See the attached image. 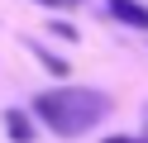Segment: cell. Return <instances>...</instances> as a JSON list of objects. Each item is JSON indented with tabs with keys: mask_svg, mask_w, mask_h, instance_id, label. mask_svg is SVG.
<instances>
[{
	"mask_svg": "<svg viewBox=\"0 0 148 143\" xmlns=\"http://www.w3.org/2000/svg\"><path fill=\"white\" fill-rule=\"evenodd\" d=\"M34 110H38V119L48 124L58 138H77V133H86L96 119H105L110 100L100 91H86V86H58V91H43L38 100H34Z\"/></svg>",
	"mask_w": 148,
	"mask_h": 143,
	"instance_id": "cell-1",
	"label": "cell"
},
{
	"mask_svg": "<svg viewBox=\"0 0 148 143\" xmlns=\"http://www.w3.org/2000/svg\"><path fill=\"white\" fill-rule=\"evenodd\" d=\"M110 14H115L119 24H134V29H148V5H138V0H110Z\"/></svg>",
	"mask_w": 148,
	"mask_h": 143,
	"instance_id": "cell-2",
	"label": "cell"
},
{
	"mask_svg": "<svg viewBox=\"0 0 148 143\" xmlns=\"http://www.w3.org/2000/svg\"><path fill=\"white\" fill-rule=\"evenodd\" d=\"M5 133H10L14 143H29V138H34V124H29V114H19V110H5Z\"/></svg>",
	"mask_w": 148,
	"mask_h": 143,
	"instance_id": "cell-3",
	"label": "cell"
},
{
	"mask_svg": "<svg viewBox=\"0 0 148 143\" xmlns=\"http://www.w3.org/2000/svg\"><path fill=\"white\" fill-rule=\"evenodd\" d=\"M34 53L43 57V67H48V72H58V76H67V62H62V57H53V53H43V48H34Z\"/></svg>",
	"mask_w": 148,
	"mask_h": 143,
	"instance_id": "cell-4",
	"label": "cell"
},
{
	"mask_svg": "<svg viewBox=\"0 0 148 143\" xmlns=\"http://www.w3.org/2000/svg\"><path fill=\"white\" fill-rule=\"evenodd\" d=\"M105 143H143V138H129V133H115V138H105Z\"/></svg>",
	"mask_w": 148,
	"mask_h": 143,
	"instance_id": "cell-5",
	"label": "cell"
},
{
	"mask_svg": "<svg viewBox=\"0 0 148 143\" xmlns=\"http://www.w3.org/2000/svg\"><path fill=\"white\" fill-rule=\"evenodd\" d=\"M38 5H62V0H38Z\"/></svg>",
	"mask_w": 148,
	"mask_h": 143,
	"instance_id": "cell-6",
	"label": "cell"
}]
</instances>
